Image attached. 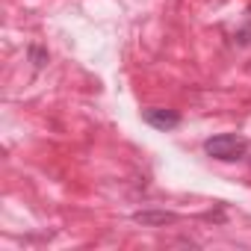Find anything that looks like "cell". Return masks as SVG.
I'll return each mask as SVG.
<instances>
[{
  "mask_svg": "<svg viewBox=\"0 0 251 251\" xmlns=\"http://www.w3.org/2000/svg\"><path fill=\"white\" fill-rule=\"evenodd\" d=\"M248 151V139L236 136V133H219V136H210L204 142V154L219 160V163H233V160H242Z\"/></svg>",
  "mask_w": 251,
  "mask_h": 251,
  "instance_id": "obj_1",
  "label": "cell"
},
{
  "mask_svg": "<svg viewBox=\"0 0 251 251\" xmlns=\"http://www.w3.org/2000/svg\"><path fill=\"white\" fill-rule=\"evenodd\" d=\"M142 118H145V124H151L154 130H175L177 124H180V115L175 112V109H163V106H151V109H145L142 112Z\"/></svg>",
  "mask_w": 251,
  "mask_h": 251,
  "instance_id": "obj_2",
  "label": "cell"
},
{
  "mask_svg": "<svg viewBox=\"0 0 251 251\" xmlns=\"http://www.w3.org/2000/svg\"><path fill=\"white\" fill-rule=\"evenodd\" d=\"M133 222L145 225V227H163V225L177 222V213H169V210H142V213H133Z\"/></svg>",
  "mask_w": 251,
  "mask_h": 251,
  "instance_id": "obj_3",
  "label": "cell"
},
{
  "mask_svg": "<svg viewBox=\"0 0 251 251\" xmlns=\"http://www.w3.org/2000/svg\"><path fill=\"white\" fill-rule=\"evenodd\" d=\"M30 59H33V65H36V68H42V65L48 62V53H45L39 45H30Z\"/></svg>",
  "mask_w": 251,
  "mask_h": 251,
  "instance_id": "obj_4",
  "label": "cell"
}]
</instances>
